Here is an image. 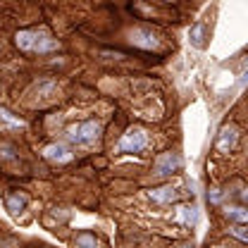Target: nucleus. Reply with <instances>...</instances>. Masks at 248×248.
I'll return each instance as SVG.
<instances>
[{
	"label": "nucleus",
	"mask_w": 248,
	"mask_h": 248,
	"mask_svg": "<svg viewBox=\"0 0 248 248\" xmlns=\"http://www.w3.org/2000/svg\"><path fill=\"white\" fill-rule=\"evenodd\" d=\"M2 122L7 124V126H24V122H22L19 117H12V115L5 110V108H0V124H2Z\"/></svg>",
	"instance_id": "obj_14"
},
{
	"label": "nucleus",
	"mask_w": 248,
	"mask_h": 248,
	"mask_svg": "<svg viewBox=\"0 0 248 248\" xmlns=\"http://www.w3.org/2000/svg\"><path fill=\"white\" fill-rule=\"evenodd\" d=\"M177 248H193V246H191V244H179Z\"/></svg>",
	"instance_id": "obj_17"
},
{
	"label": "nucleus",
	"mask_w": 248,
	"mask_h": 248,
	"mask_svg": "<svg viewBox=\"0 0 248 248\" xmlns=\"http://www.w3.org/2000/svg\"><path fill=\"white\" fill-rule=\"evenodd\" d=\"M148 146V134L141 126H131L117 143V153H139Z\"/></svg>",
	"instance_id": "obj_3"
},
{
	"label": "nucleus",
	"mask_w": 248,
	"mask_h": 248,
	"mask_svg": "<svg viewBox=\"0 0 248 248\" xmlns=\"http://www.w3.org/2000/svg\"><path fill=\"white\" fill-rule=\"evenodd\" d=\"M165 2H170V0H165Z\"/></svg>",
	"instance_id": "obj_20"
},
{
	"label": "nucleus",
	"mask_w": 248,
	"mask_h": 248,
	"mask_svg": "<svg viewBox=\"0 0 248 248\" xmlns=\"http://www.w3.org/2000/svg\"><path fill=\"white\" fill-rule=\"evenodd\" d=\"M219 198H222V196H219V191H213V193H210V201H213V203H217Z\"/></svg>",
	"instance_id": "obj_16"
},
{
	"label": "nucleus",
	"mask_w": 248,
	"mask_h": 248,
	"mask_svg": "<svg viewBox=\"0 0 248 248\" xmlns=\"http://www.w3.org/2000/svg\"><path fill=\"white\" fill-rule=\"evenodd\" d=\"M184 165V160L179 157L177 153H160L155 157V174L157 177H165V174H172V172H177L179 167Z\"/></svg>",
	"instance_id": "obj_4"
},
{
	"label": "nucleus",
	"mask_w": 248,
	"mask_h": 248,
	"mask_svg": "<svg viewBox=\"0 0 248 248\" xmlns=\"http://www.w3.org/2000/svg\"><path fill=\"white\" fill-rule=\"evenodd\" d=\"M77 248H98V239L93 234H79L77 236Z\"/></svg>",
	"instance_id": "obj_13"
},
{
	"label": "nucleus",
	"mask_w": 248,
	"mask_h": 248,
	"mask_svg": "<svg viewBox=\"0 0 248 248\" xmlns=\"http://www.w3.org/2000/svg\"><path fill=\"white\" fill-rule=\"evenodd\" d=\"M232 234H234L236 239H241V241H246V244H248V232H246V229H241V227H234V229H232Z\"/></svg>",
	"instance_id": "obj_15"
},
{
	"label": "nucleus",
	"mask_w": 248,
	"mask_h": 248,
	"mask_svg": "<svg viewBox=\"0 0 248 248\" xmlns=\"http://www.w3.org/2000/svg\"><path fill=\"white\" fill-rule=\"evenodd\" d=\"M246 155H248V151H246Z\"/></svg>",
	"instance_id": "obj_21"
},
{
	"label": "nucleus",
	"mask_w": 248,
	"mask_h": 248,
	"mask_svg": "<svg viewBox=\"0 0 248 248\" xmlns=\"http://www.w3.org/2000/svg\"><path fill=\"white\" fill-rule=\"evenodd\" d=\"M43 157L50 160V162L62 165V162H69V160H72V151H69L64 143H50V146L43 148Z\"/></svg>",
	"instance_id": "obj_6"
},
{
	"label": "nucleus",
	"mask_w": 248,
	"mask_h": 248,
	"mask_svg": "<svg viewBox=\"0 0 248 248\" xmlns=\"http://www.w3.org/2000/svg\"><path fill=\"white\" fill-rule=\"evenodd\" d=\"M215 248H224V246H215Z\"/></svg>",
	"instance_id": "obj_19"
},
{
	"label": "nucleus",
	"mask_w": 248,
	"mask_h": 248,
	"mask_svg": "<svg viewBox=\"0 0 248 248\" xmlns=\"http://www.w3.org/2000/svg\"><path fill=\"white\" fill-rule=\"evenodd\" d=\"M129 41H131V46L143 48V50H155V48L160 46V41H157L155 31L143 29V27H139V29L131 31V33H129Z\"/></svg>",
	"instance_id": "obj_5"
},
{
	"label": "nucleus",
	"mask_w": 248,
	"mask_h": 248,
	"mask_svg": "<svg viewBox=\"0 0 248 248\" xmlns=\"http://www.w3.org/2000/svg\"><path fill=\"white\" fill-rule=\"evenodd\" d=\"M177 217H179L184 224H191V227H193V224L198 222V210H196V205H191V208H188V205H179V208H177Z\"/></svg>",
	"instance_id": "obj_9"
},
{
	"label": "nucleus",
	"mask_w": 248,
	"mask_h": 248,
	"mask_svg": "<svg viewBox=\"0 0 248 248\" xmlns=\"http://www.w3.org/2000/svg\"><path fill=\"white\" fill-rule=\"evenodd\" d=\"M188 38H191V43H193L196 48H203V46H205V27H203V24H193V27L188 29Z\"/></svg>",
	"instance_id": "obj_10"
},
{
	"label": "nucleus",
	"mask_w": 248,
	"mask_h": 248,
	"mask_svg": "<svg viewBox=\"0 0 248 248\" xmlns=\"http://www.w3.org/2000/svg\"><path fill=\"white\" fill-rule=\"evenodd\" d=\"M98 136H100V124L95 122V120L67 126V139L74 141L77 146H91V143H95Z\"/></svg>",
	"instance_id": "obj_2"
},
{
	"label": "nucleus",
	"mask_w": 248,
	"mask_h": 248,
	"mask_svg": "<svg viewBox=\"0 0 248 248\" xmlns=\"http://www.w3.org/2000/svg\"><path fill=\"white\" fill-rule=\"evenodd\" d=\"M15 43L19 50L24 53H50V50H58L60 43L58 38H53L46 29H24L15 36Z\"/></svg>",
	"instance_id": "obj_1"
},
{
	"label": "nucleus",
	"mask_w": 248,
	"mask_h": 248,
	"mask_svg": "<svg viewBox=\"0 0 248 248\" xmlns=\"http://www.w3.org/2000/svg\"><path fill=\"white\" fill-rule=\"evenodd\" d=\"M224 215L229 219H236V222H248V210L246 208H227Z\"/></svg>",
	"instance_id": "obj_12"
},
{
	"label": "nucleus",
	"mask_w": 248,
	"mask_h": 248,
	"mask_svg": "<svg viewBox=\"0 0 248 248\" xmlns=\"http://www.w3.org/2000/svg\"><path fill=\"white\" fill-rule=\"evenodd\" d=\"M241 198H244V201H248V191H244V193H241Z\"/></svg>",
	"instance_id": "obj_18"
},
{
	"label": "nucleus",
	"mask_w": 248,
	"mask_h": 248,
	"mask_svg": "<svg viewBox=\"0 0 248 248\" xmlns=\"http://www.w3.org/2000/svg\"><path fill=\"white\" fill-rule=\"evenodd\" d=\"M24 205H27V196H24V193H15V196H10V198H7V208H10L12 213L24 210Z\"/></svg>",
	"instance_id": "obj_11"
},
{
	"label": "nucleus",
	"mask_w": 248,
	"mask_h": 248,
	"mask_svg": "<svg viewBox=\"0 0 248 248\" xmlns=\"http://www.w3.org/2000/svg\"><path fill=\"white\" fill-rule=\"evenodd\" d=\"M151 198H153L155 203H172L177 198V191L172 186H160V188L151 191Z\"/></svg>",
	"instance_id": "obj_8"
},
{
	"label": "nucleus",
	"mask_w": 248,
	"mask_h": 248,
	"mask_svg": "<svg viewBox=\"0 0 248 248\" xmlns=\"http://www.w3.org/2000/svg\"><path fill=\"white\" fill-rule=\"evenodd\" d=\"M236 139H239L236 126H222L219 139H217V151H219V153H229V151L236 146Z\"/></svg>",
	"instance_id": "obj_7"
}]
</instances>
